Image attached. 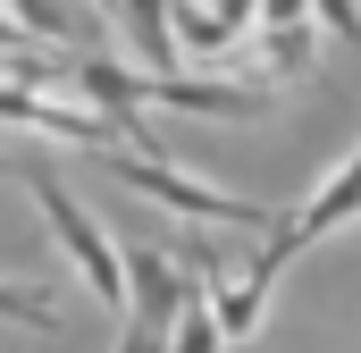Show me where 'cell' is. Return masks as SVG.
Returning <instances> with one entry per match:
<instances>
[{
  "label": "cell",
  "instance_id": "obj_7",
  "mask_svg": "<svg viewBox=\"0 0 361 353\" xmlns=\"http://www.w3.org/2000/svg\"><path fill=\"white\" fill-rule=\"evenodd\" d=\"M109 17L126 25L135 59H143L152 76H169V59H177V34H169V0H109Z\"/></svg>",
  "mask_w": 361,
  "mask_h": 353
},
{
  "label": "cell",
  "instance_id": "obj_4",
  "mask_svg": "<svg viewBox=\"0 0 361 353\" xmlns=\"http://www.w3.org/2000/svg\"><path fill=\"white\" fill-rule=\"evenodd\" d=\"M345 219H361V143H353V152H345V160H336L328 176H319V193H311L294 219H277V227H269V244H261L252 261L277 277V269L294 261V253H311V244H319V236H336Z\"/></svg>",
  "mask_w": 361,
  "mask_h": 353
},
{
  "label": "cell",
  "instance_id": "obj_8",
  "mask_svg": "<svg viewBox=\"0 0 361 353\" xmlns=\"http://www.w3.org/2000/svg\"><path fill=\"white\" fill-rule=\"evenodd\" d=\"M169 353H227V345H219V328H210V303H202V286H185L177 320H169Z\"/></svg>",
  "mask_w": 361,
  "mask_h": 353
},
{
  "label": "cell",
  "instance_id": "obj_5",
  "mask_svg": "<svg viewBox=\"0 0 361 353\" xmlns=\"http://www.w3.org/2000/svg\"><path fill=\"white\" fill-rule=\"evenodd\" d=\"M118 269H126V311H118V320L169 337V320H177V303H185V261H169L160 244H126Z\"/></svg>",
  "mask_w": 361,
  "mask_h": 353
},
{
  "label": "cell",
  "instance_id": "obj_11",
  "mask_svg": "<svg viewBox=\"0 0 361 353\" xmlns=\"http://www.w3.org/2000/svg\"><path fill=\"white\" fill-rule=\"evenodd\" d=\"M0 51H25V25L17 17H0Z\"/></svg>",
  "mask_w": 361,
  "mask_h": 353
},
{
  "label": "cell",
  "instance_id": "obj_6",
  "mask_svg": "<svg viewBox=\"0 0 361 353\" xmlns=\"http://www.w3.org/2000/svg\"><path fill=\"white\" fill-rule=\"evenodd\" d=\"M0 118H8V126H34V135H51V143H85V152L118 143V126H109L101 109L51 101V92H34V85H0Z\"/></svg>",
  "mask_w": 361,
  "mask_h": 353
},
{
  "label": "cell",
  "instance_id": "obj_9",
  "mask_svg": "<svg viewBox=\"0 0 361 353\" xmlns=\"http://www.w3.org/2000/svg\"><path fill=\"white\" fill-rule=\"evenodd\" d=\"M0 320H25V328H59V311H51V294H42V286H0Z\"/></svg>",
  "mask_w": 361,
  "mask_h": 353
},
{
  "label": "cell",
  "instance_id": "obj_1",
  "mask_svg": "<svg viewBox=\"0 0 361 353\" xmlns=\"http://www.w3.org/2000/svg\"><path fill=\"white\" fill-rule=\"evenodd\" d=\"M8 176H17V185L34 193V210L51 219V244L76 261V277L92 286V303H101V311H126V269H118L109 227H101V219H92V210H85V202H76V193H68L51 169H8Z\"/></svg>",
  "mask_w": 361,
  "mask_h": 353
},
{
  "label": "cell",
  "instance_id": "obj_3",
  "mask_svg": "<svg viewBox=\"0 0 361 353\" xmlns=\"http://www.w3.org/2000/svg\"><path fill=\"white\" fill-rule=\"evenodd\" d=\"M185 277H202V303H210V328H219V345H244L261 320H269V269L261 261H235L227 269V253L219 244H185Z\"/></svg>",
  "mask_w": 361,
  "mask_h": 353
},
{
  "label": "cell",
  "instance_id": "obj_10",
  "mask_svg": "<svg viewBox=\"0 0 361 353\" xmlns=\"http://www.w3.org/2000/svg\"><path fill=\"white\" fill-rule=\"evenodd\" d=\"M311 17H319L336 42H361V0H311Z\"/></svg>",
  "mask_w": 361,
  "mask_h": 353
},
{
  "label": "cell",
  "instance_id": "obj_2",
  "mask_svg": "<svg viewBox=\"0 0 361 353\" xmlns=\"http://www.w3.org/2000/svg\"><path fill=\"white\" fill-rule=\"evenodd\" d=\"M109 176L135 185V193H152L160 210H177V219H193V227H261V236H269L277 219H286V210H269V202H244V193H227V185H202L193 169L143 160V152H109Z\"/></svg>",
  "mask_w": 361,
  "mask_h": 353
},
{
  "label": "cell",
  "instance_id": "obj_12",
  "mask_svg": "<svg viewBox=\"0 0 361 353\" xmlns=\"http://www.w3.org/2000/svg\"><path fill=\"white\" fill-rule=\"evenodd\" d=\"M0 176H8V160H0Z\"/></svg>",
  "mask_w": 361,
  "mask_h": 353
}]
</instances>
